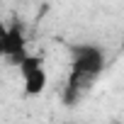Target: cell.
Segmentation results:
<instances>
[{
	"instance_id": "1",
	"label": "cell",
	"mask_w": 124,
	"mask_h": 124,
	"mask_svg": "<svg viewBox=\"0 0 124 124\" xmlns=\"http://www.w3.org/2000/svg\"><path fill=\"white\" fill-rule=\"evenodd\" d=\"M105 49L97 44H73L71 46V76L78 83H88L105 71Z\"/></svg>"
},
{
	"instance_id": "2",
	"label": "cell",
	"mask_w": 124,
	"mask_h": 124,
	"mask_svg": "<svg viewBox=\"0 0 124 124\" xmlns=\"http://www.w3.org/2000/svg\"><path fill=\"white\" fill-rule=\"evenodd\" d=\"M0 54L5 56L10 66H17L29 56L27 54V39H24V24L20 20H12L10 24L0 27Z\"/></svg>"
},
{
	"instance_id": "3",
	"label": "cell",
	"mask_w": 124,
	"mask_h": 124,
	"mask_svg": "<svg viewBox=\"0 0 124 124\" xmlns=\"http://www.w3.org/2000/svg\"><path fill=\"white\" fill-rule=\"evenodd\" d=\"M20 73H22V80H24V95L29 97H37L46 90V83H49V76H46V68L41 63V58L29 54L22 63H20Z\"/></svg>"
}]
</instances>
